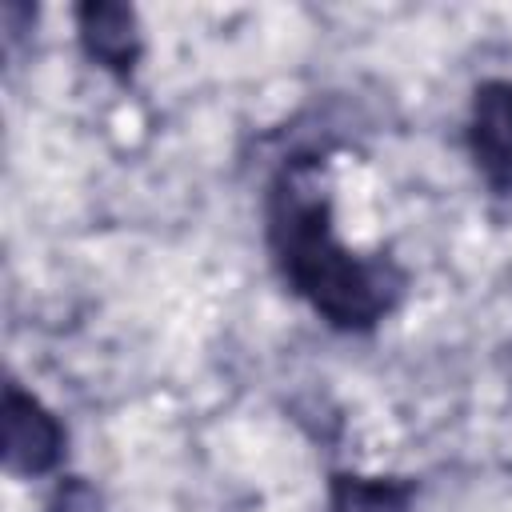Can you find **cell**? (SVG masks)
Returning a JSON list of instances; mask_svg holds the SVG:
<instances>
[{
	"label": "cell",
	"instance_id": "obj_1",
	"mask_svg": "<svg viewBox=\"0 0 512 512\" xmlns=\"http://www.w3.org/2000/svg\"><path fill=\"white\" fill-rule=\"evenodd\" d=\"M264 240L288 292L336 332L376 328L408 288L388 252L364 256L336 236L324 156L300 152L276 168L264 192Z\"/></svg>",
	"mask_w": 512,
	"mask_h": 512
},
{
	"label": "cell",
	"instance_id": "obj_2",
	"mask_svg": "<svg viewBox=\"0 0 512 512\" xmlns=\"http://www.w3.org/2000/svg\"><path fill=\"white\" fill-rule=\"evenodd\" d=\"M68 444L64 424L20 384L4 388V468L12 476H44Z\"/></svg>",
	"mask_w": 512,
	"mask_h": 512
},
{
	"label": "cell",
	"instance_id": "obj_3",
	"mask_svg": "<svg viewBox=\"0 0 512 512\" xmlns=\"http://www.w3.org/2000/svg\"><path fill=\"white\" fill-rule=\"evenodd\" d=\"M464 144L480 180L492 192L508 196L512 192V80H484L472 92Z\"/></svg>",
	"mask_w": 512,
	"mask_h": 512
},
{
	"label": "cell",
	"instance_id": "obj_4",
	"mask_svg": "<svg viewBox=\"0 0 512 512\" xmlns=\"http://www.w3.org/2000/svg\"><path fill=\"white\" fill-rule=\"evenodd\" d=\"M76 32H80L88 60H96L112 76H132L136 60L144 52V32H140V20L128 4H108V0L80 4L76 8Z\"/></svg>",
	"mask_w": 512,
	"mask_h": 512
},
{
	"label": "cell",
	"instance_id": "obj_5",
	"mask_svg": "<svg viewBox=\"0 0 512 512\" xmlns=\"http://www.w3.org/2000/svg\"><path fill=\"white\" fill-rule=\"evenodd\" d=\"M416 480L408 476H356L336 472L328 480V512H408Z\"/></svg>",
	"mask_w": 512,
	"mask_h": 512
},
{
	"label": "cell",
	"instance_id": "obj_6",
	"mask_svg": "<svg viewBox=\"0 0 512 512\" xmlns=\"http://www.w3.org/2000/svg\"><path fill=\"white\" fill-rule=\"evenodd\" d=\"M48 512H100V496H96V488H92L88 480L72 476V480H64V484L52 492Z\"/></svg>",
	"mask_w": 512,
	"mask_h": 512
}]
</instances>
